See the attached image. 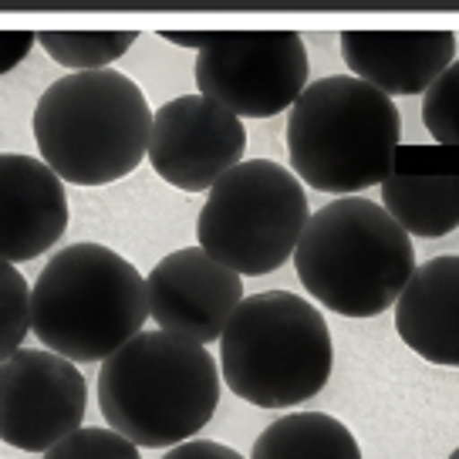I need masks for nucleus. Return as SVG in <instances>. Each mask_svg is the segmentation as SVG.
<instances>
[{"label":"nucleus","mask_w":459,"mask_h":459,"mask_svg":"<svg viewBox=\"0 0 459 459\" xmlns=\"http://www.w3.org/2000/svg\"><path fill=\"white\" fill-rule=\"evenodd\" d=\"M382 210L409 237H446L459 230V176H388L378 186Z\"/></svg>","instance_id":"nucleus-15"},{"label":"nucleus","mask_w":459,"mask_h":459,"mask_svg":"<svg viewBox=\"0 0 459 459\" xmlns=\"http://www.w3.org/2000/svg\"><path fill=\"white\" fill-rule=\"evenodd\" d=\"M30 331V287L14 264L0 260V365L21 351Z\"/></svg>","instance_id":"nucleus-18"},{"label":"nucleus","mask_w":459,"mask_h":459,"mask_svg":"<svg viewBox=\"0 0 459 459\" xmlns=\"http://www.w3.org/2000/svg\"><path fill=\"white\" fill-rule=\"evenodd\" d=\"M247 129L237 115L203 95H179L152 112L149 162L169 186L203 193L244 162Z\"/></svg>","instance_id":"nucleus-10"},{"label":"nucleus","mask_w":459,"mask_h":459,"mask_svg":"<svg viewBox=\"0 0 459 459\" xmlns=\"http://www.w3.org/2000/svg\"><path fill=\"white\" fill-rule=\"evenodd\" d=\"M145 317V277L112 247H65L30 287V331L72 365L112 359L143 334Z\"/></svg>","instance_id":"nucleus-5"},{"label":"nucleus","mask_w":459,"mask_h":459,"mask_svg":"<svg viewBox=\"0 0 459 459\" xmlns=\"http://www.w3.org/2000/svg\"><path fill=\"white\" fill-rule=\"evenodd\" d=\"M334 342L325 315L290 290L247 294L220 338V375L257 409H294L328 385Z\"/></svg>","instance_id":"nucleus-6"},{"label":"nucleus","mask_w":459,"mask_h":459,"mask_svg":"<svg viewBox=\"0 0 459 459\" xmlns=\"http://www.w3.org/2000/svg\"><path fill=\"white\" fill-rule=\"evenodd\" d=\"M34 143L61 183L105 186L126 179L149 152L152 108L122 72H74L34 105Z\"/></svg>","instance_id":"nucleus-1"},{"label":"nucleus","mask_w":459,"mask_h":459,"mask_svg":"<svg viewBox=\"0 0 459 459\" xmlns=\"http://www.w3.org/2000/svg\"><path fill=\"white\" fill-rule=\"evenodd\" d=\"M395 331L419 359L459 368V257H432L395 301Z\"/></svg>","instance_id":"nucleus-14"},{"label":"nucleus","mask_w":459,"mask_h":459,"mask_svg":"<svg viewBox=\"0 0 459 459\" xmlns=\"http://www.w3.org/2000/svg\"><path fill=\"white\" fill-rule=\"evenodd\" d=\"M449 459H459V449H453V453H449Z\"/></svg>","instance_id":"nucleus-23"},{"label":"nucleus","mask_w":459,"mask_h":459,"mask_svg":"<svg viewBox=\"0 0 459 459\" xmlns=\"http://www.w3.org/2000/svg\"><path fill=\"white\" fill-rule=\"evenodd\" d=\"M307 48L294 30L210 34V44L196 55L200 95L240 122L287 112L307 88Z\"/></svg>","instance_id":"nucleus-8"},{"label":"nucleus","mask_w":459,"mask_h":459,"mask_svg":"<svg viewBox=\"0 0 459 459\" xmlns=\"http://www.w3.org/2000/svg\"><path fill=\"white\" fill-rule=\"evenodd\" d=\"M68 230L65 183L41 159L0 152V260L21 264L48 254Z\"/></svg>","instance_id":"nucleus-12"},{"label":"nucleus","mask_w":459,"mask_h":459,"mask_svg":"<svg viewBox=\"0 0 459 459\" xmlns=\"http://www.w3.org/2000/svg\"><path fill=\"white\" fill-rule=\"evenodd\" d=\"M395 101L355 74H328L287 112V156L294 176L338 200L382 186L399 152Z\"/></svg>","instance_id":"nucleus-3"},{"label":"nucleus","mask_w":459,"mask_h":459,"mask_svg":"<svg viewBox=\"0 0 459 459\" xmlns=\"http://www.w3.org/2000/svg\"><path fill=\"white\" fill-rule=\"evenodd\" d=\"M139 41V30H91V34H74V30H41V44L48 57L74 72H105L112 61L126 57L132 44Z\"/></svg>","instance_id":"nucleus-17"},{"label":"nucleus","mask_w":459,"mask_h":459,"mask_svg":"<svg viewBox=\"0 0 459 459\" xmlns=\"http://www.w3.org/2000/svg\"><path fill=\"white\" fill-rule=\"evenodd\" d=\"M34 41L38 38L30 30H0V74L14 72L17 65L30 55Z\"/></svg>","instance_id":"nucleus-21"},{"label":"nucleus","mask_w":459,"mask_h":459,"mask_svg":"<svg viewBox=\"0 0 459 459\" xmlns=\"http://www.w3.org/2000/svg\"><path fill=\"white\" fill-rule=\"evenodd\" d=\"M294 267L304 290L342 317H375L395 307L416 273L412 237L365 196L325 203L304 227Z\"/></svg>","instance_id":"nucleus-4"},{"label":"nucleus","mask_w":459,"mask_h":459,"mask_svg":"<svg viewBox=\"0 0 459 459\" xmlns=\"http://www.w3.org/2000/svg\"><path fill=\"white\" fill-rule=\"evenodd\" d=\"M216 405L220 375L213 355L166 331H143L101 361V416L135 449L189 443L213 419Z\"/></svg>","instance_id":"nucleus-2"},{"label":"nucleus","mask_w":459,"mask_h":459,"mask_svg":"<svg viewBox=\"0 0 459 459\" xmlns=\"http://www.w3.org/2000/svg\"><path fill=\"white\" fill-rule=\"evenodd\" d=\"M162 459H244L237 449L223 443H210V439H189V443L172 446Z\"/></svg>","instance_id":"nucleus-22"},{"label":"nucleus","mask_w":459,"mask_h":459,"mask_svg":"<svg viewBox=\"0 0 459 459\" xmlns=\"http://www.w3.org/2000/svg\"><path fill=\"white\" fill-rule=\"evenodd\" d=\"M145 301L159 331L206 348L223 338L230 317L244 301V277L206 257L200 247H186L149 271Z\"/></svg>","instance_id":"nucleus-11"},{"label":"nucleus","mask_w":459,"mask_h":459,"mask_svg":"<svg viewBox=\"0 0 459 459\" xmlns=\"http://www.w3.org/2000/svg\"><path fill=\"white\" fill-rule=\"evenodd\" d=\"M250 459H361V446L342 419L290 412L260 432Z\"/></svg>","instance_id":"nucleus-16"},{"label":"nucleus","mask_w":459,"mask_h":459,"mask_svg":"<svg viewBox=\"0 0 459 459\" xmlns=\"http://www.w3.org/2000/svg\"><path fill=\"white\" fill-rule=\"evenodd\" d=\"M348 72L382 95H426L456 61L453 30H342Z\"/></svg>","instance_id":"nucleus-13"},{"label":"nucleus","mask_w":459,"mask_h":459,"mask_svg":"<svg viewBox=\"0 0 459 459\" xmlns=\"http://www.w3.org/2000/svg\"><path fill=\"white\" fill-rule=\"evenodd\" d=\"M88 388L82 368L48 348H21L0 365V439L24 453H48L82 429Z\"/></svg>","instance_id":"nucleus-9"},{"label":"nucleus","mask_w":459,"mask_h":459,"mask_svg":"<svg viewBox=\"0 0 459 459\" xmlns=\"http://www.w3.org/2000/svg\"><path fill=\"white\" fill-rule=\"evenodd\" d=\"M307 220V193L294 172L273 159H244L210 189L196 240L237 277H264L294 257Z\"/></svg>","instance_id":"nucleus-7"},{"label":"nucleus","mask_w":459,"mask_h":459,"mask_svg":"<svg viewBox=\"0 0 459 459\" xmlns=\"http://www.w3.org/2000/svg\"><path fill=\"white\" fill-rule=\"evenodd\" d=\"M422 126L443 145H459V57L422 95Z\"/></svg>","instance_id":"nucleus-19"},{"label":"nucleus","mask_w":459,"mask_h":459,"mask_svg":"<svg viewBox=\"0 0 459 459\" xmlns=\"http://www.w3.org/2000/svg\"><path fill=\"white\" fill-rule=\"evenodd\" d=\"M41 459H143V456L118 432L101 429V426H82L72 436H65L57 446H51Z\"/></svg>","instance_id":"nucleus-20"}]
</instances>
